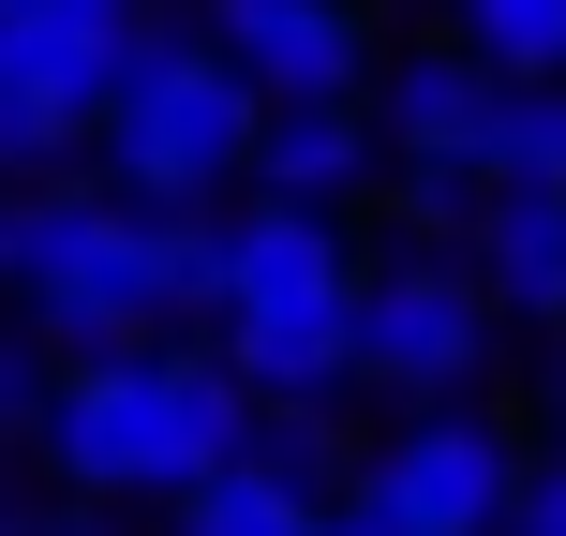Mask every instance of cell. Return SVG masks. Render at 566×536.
Returning <instances> with one entry per match:
<instances>
[{"mask_svg": "<svg viewBox=\"0 0 566 536\" xmlns=\"http://www.w3.org/2000/svg\"><path fill=\"white\" fill-rule=\"evenodd\" d=\"M254 448V388L195 343H119V358H75L45 402V462L90 492V507H179L195 477Z\"/></svg>", "mask_w": 566, "mask_h": 536, "instance_id": "1", "label": "cell"}, {"mask_svg": "<svg viewBox=\"0 0 566 536\" xmlns=\"http://www.w3.org/2000/svg\"><path fill=\"white\" fill-rule=\"evenodd\" d=\"M30 328L119 358L165 343L179 313H224V224L209 209H119V195H30Z\"/></svg>", "mask_w": 566, "mask_h": 536, "instance_id": "2", "label": "cell"}, {"mask_svg": "<svg viewBox=\"0 0 566 536\" xmlns=\"http://www.w3.org/2000/svg\"><path fill=\"white\" fill-rule=\"evenodd\" d=\"M358 239L343 209H239L224 224V372L269 418H328V388H358Z\"/></svg>", "mask_w": 566, "mask_h": 536, "instance_id": "3", "label": "cell"}, {"mask_svg": "<svg viewBox=\"0 0 566 536\" xmlns=\"http://www.w3.org/2000/svg\"><path fill=\"white\" fill-rule=\"evenodd\" d=\"M254 135H269L254 75H239V60L209 45V30H149L90 149H105L119 209H209L224 179H254Z\"/></svg>", "mask_w": 566, "mask_h": 536, "instance_id": "4", "label": "cell"}, {"mask_svg": "<svg viewBox=\"0 0 566 536\" xmlns=\"http://www.w3.org/2000/svg\"><path fill=\"white\" fill-rule=\"evenodd\" d=\"M135 45H149L135 0H0V165L15 179L75 165V135H105Z\"/></svg>", "mask_w": 566, "mask_h": 536, "instance_id": "5", "label": "cell"}, {"mask_svg": "<svg viewBox=\"0 0 566 536\" xmlns=\"http://www.w3.org/2000/svg\"><path fill=\"white\" fill-rule=\"evenodd\" d=\"M507 492H522V448L478 402H432V418H402L388 448L343 477V507L373 536H507Z\"/></svg>", "mask_w": 566, "mask_h": 536, "instance_id": "6", "label": "cell"}, {"mask_svg": "<svg viewBox=\"0 0 566 536\" xmlns=\"http://www.w3.org/2000/svg\"><path fill=\"white\" fill-rule=\"evenodd\" d=\"M492 358V283L462 254H388L358 283V388H402L432 418V388H478Z\"/></svg>", "mask_w": 566, "mask_h": 536, "instance_id": "7", "label": "cell"}, {"mask_svg": "<svg viewBox=\"0 0 566 536\" xmlns=\"http://www.w3.org/2000/svg\"><path fill=\"white\" fill-rule=\"evenodd\" d=\"M195 30L254 75V105H358V75H373L358 0H209Z\"/></svg>", "mask_w": 566, "mask_h": 536, "instance_id": "8", "label": "cell"}, {"mask_svg": "<svg viewBox=\"0 0 566 536\" xmlns=\"http://www.w3.org/2000/svg\"><path fill=\"white\" fill-rule=\"evenodd\" d=\"M492 105H507V75H492V60H462V45H402V60H388V90H373L388 179H478Z\"/></svg>", "mask_w": 566, "mask_h": 536, "instance_id": "9", "label": "cell"}, {"mask_svg": "<svg viewBox=\"0 0 566 536\" xmlns=\"http://www.w3.org/2000/svg\"><path fill=\"white\" fill-rule=\"evenodd\" d=\"M373 179H388L373 105H269V135H254V195L269 209H358Z\"/></svg>", "mask_w": 566, "mask_h": 536, "instance_id": "10", "label": "cell"}, {"mask_svg": "<svg viewBox=\"0 0 566 536\" xmlns=\"http://www.w3.org/2000/svg\"><path fill=\"white\" fill-rule=\"evenodd\" d=\"M165 536H373V522L343 507L328 477H298L283 448H239L224 477H195V492L165 507Z\"/></svg>", "mask_w": 566, "mask_h": 536, "instance_id": "11", "label": "cell"}, {"mask_svg": "<svg viewBox=\"0 0 566 536\" xmlns=\"http://www.w3.org/2000/svg\"><path fill=\"white\" fill-rule=\"evenodd\" d=\"M462 269L492 283V313L522 328H566V195H478V239Z\"/></svg>", "mask_w": 566, "mask_h": 536, "instance_id": "12", "label": "cell"}, {"mask_svg": "<svg viewBox=\"0 0 566 536\" xmlns=\"http://www.w3.org/2000/svg\"><path fill=\"white\" fill-rule=\"evenodd\" d=\"M448 45L492 60L507 90H552L566 75V0H448Z\"/></svg>", "mask_w": 566, "mask_h": 536, "instance_id": "13", "label": "cell"}, {"mask_svg": "<svg viewBox=\"0 0 566 536\" xmlns=\"http://www.w3.org/2000/svg\"><path fill=\"white\" fill-rule=\"evenodd\" d=\"M478 179H492V195H566V75H552V90H507V105H492Z\"/></svg>", "mask_w": 566, "mask_h": 536, "instance_id": "14", "label": "cell"}, {"mask_svg": "<svg viewBox=\"0 0 566 536\" xmlns=\"http://www.w3.org/2000/svg\"><path fill=\"white\" fill-rule=\"evenodd\" d=\"M45 402H60V372L30 358V343H0V432H30V448H45Z\"/></svg>", "mask_w": 566, "mask_h": 536, "instance_id": "15", "label": "cell"}, {"mask_svg": "<svg viewBox=\"0 0 566 536\" xmlns=\"http://www.w3.org/2000/svg\"><path fill=\"white\" fill-rule=\"evenodd\" d=\"M507 536H566V448H552V462H522V492H507Z\"/></svg>", "mask_w": 566, "mask_h": 536, "instance_id": "16", "label": "cell"}, {"mask_svg": "<svg viewBox=\"0 0 566 536\" xmlns=\"http://www.w3.org/2000/svg\"><path fill=\"white\" fill-rule=\"evenodd\" d=\"M30 269V195H0V283Z\"/></svg>", "mask_w": 566, "mask_h": 536, "instance_id": "17", "label": "cell"}, {"mask_svg": "<svg viewBox=\"0 0 566 536\" xmlns=\"http://www.w3.org/2000/svg\"><path fill=\"white\" fill-rule=\"evenodd\" d=\"M15 536H105V507H60V522H15Z\"/></svg>", "mask_w": 566, "mask_h": 536, "instance_id": "18", "label": "cell"}, {"mask_svg": "<svg viewBox=\"0 0 566 536\" xmlns=\"http://www.w3.org/2000/svg\"><path fill=\"white\" fill-rule=\"evenodd\" d=\"M552 402H566V372H552Z\"/></svg>", "mask_w": 566, "mask_h": 536, "instance_id": "19", "label": "cell"}, {"mask_svg": "<svg viewBox=\"0 0 566 536\" xmlns=\"http://www.w3.org/2000/svg\"><path fill=\"white\" fill-rule=\"evenodd\" d=\"M0 536H15V522H0Z\"/></svg>", "mask_w": 566, "mask_h": 536, "instance_id": "20", "label": "cell"}]
</instances>
